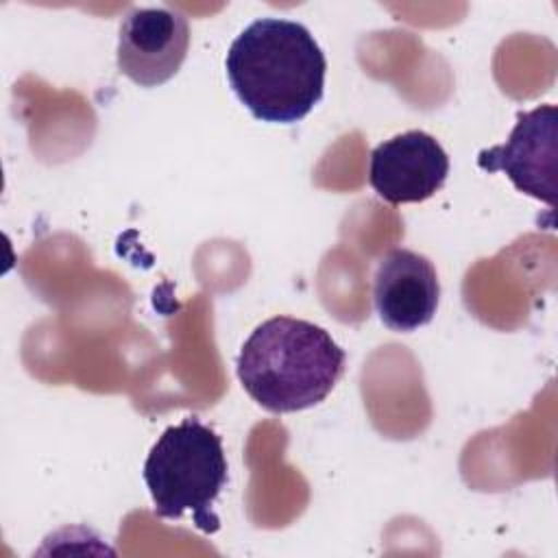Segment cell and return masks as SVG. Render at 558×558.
I'll return each mask as SVG.
<instances>
[{"instance_id": "obj_1", "label": "cell", "mask_w": 558, "mask_h": 558, "mask_svg": "<svg viewBox=\"0 0 558 558\" xmlns=\"http://www.w3.org/2000/svg\"><path fill=\"white\" fill-rule=\"evenodd\" d=\"M225 68L231 89L257 120L294 124L320 102L327 59L301 22L259 17L231 41Z\"/></svg>"}, {"instance_id": "obj_2", "label": "cell", "mask_w": 558, "mask_h": 558, "mask_svg": "<svg viewBox=\"0 0 558 558\" xmlns=\"http://www.w3.org/2000/svg\"><path fill=\"white\" fill-rule=\"evenodd\" d=\"M344 349L323 327L292 316L259 323L244 340L235 371L246 395L275 414L320 403L344 373Z\"/></svg>"}, {"instance_id": "obj_3", "label": "cell", "mask_w": 558, "mask_h": 558, "mask_svg": "<svg viewBox=\"0 0 558 558\" xmlns=\"http://www.w3.org/2000/svg\"><path fill=\"white\" fill-rule=\"evenodd\" d=\"M144 482L157 517L181 519L192 512L198 530L218 532L214 504L227 482V458L220 436L209 425L185 416L166 427L146 456Z\"/></svg>"}, {"instance_id": "obj_4", "label": "cell", "mask_w": 558, "mask_h": 558, "mask_svg": "<svg viewBox=\"0 0 558 558\" xmlns=\"http://www.w3.org/2000/svg\"><path fill=\"white\" fill-rule=\"evenodd\" d=\"M477 166L486 172H504L519 192L554 207L558 174L556 105L521 111L508 140L484 148L477 155Z\"/></svg>"}, {"instance_id": "obj_5", "label": "cell", "mask_w": 558, "mask_h": 558, "mask_svg": "<svg viewBox=\"0 0 558 558\" xmlns=\"http://www.w3.org/2000/svg\"><path fill=\"white\" fill-rule=\"evenodd\" d=\"M190 46L187 17L170 7L131 9L118 31V70L140 87L170 81Z\"/></svg>"}, {"instance_id": "obj_6", "label": "cell", "mask_w": 558, "mask_h": 558, "mask_svg": "<svg viewBox=\"0 0 558 558\" xmlns=\"http://www.w3.org/2000/svg\"><path fill=\"white\" fill-rule=\"evenodd\" d=\"M449 157L440 142L418 129L377 144L368 159V183L390 205L423 203L447 181Z\"/></svg>"}, {"instance_id": "obj_7", "label": "cell", "mask_w": 558, "mask_h": 558, "mask_svg": "<svg viewBox=\"0 0 558 558\" xmlns=\"http://www.w3.org/2000/svg\"><path fill=\"white\" fill-rule=\"evenodd\" d=\"M440 301L434 264L410 248L386 251L373 275V303L392 331H414L427 325Z\"/></svg>"}]
</instances>
